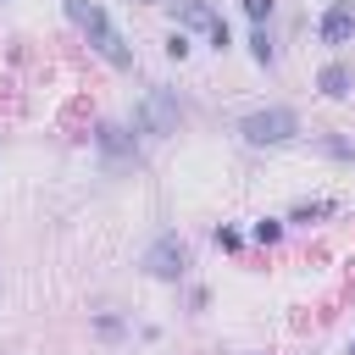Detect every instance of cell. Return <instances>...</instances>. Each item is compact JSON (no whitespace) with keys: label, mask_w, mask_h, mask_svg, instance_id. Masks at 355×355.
I'll return each mask as SVG.
<instances>
[{"label":"cell","mask_w":355,"mask_h":355,"mask_svg":"<svg viewBox=\"0 0 355 355\" xmlns=\"http://www.w3.org/2000/svg\"><path fill=\"white\" fill-rule=\"evenodd\" d=\"M67 17L83 28V39H89V44H94V50H100L111 67H133V50H128V39L116 33V22H111V17H105L94 0H67Z\"/></svg>","instance_id":"obj_1"},{"label":"cell","mask_w":355,"mask_h":355,"mask_svg":"<svg viewBox=\"0 0 355 355\" xmlns=\"http://www.w3.org/2000/svg\"><path fill=\"white\" fill-rule=\"evenodd\" d=\"M133 122H139L150 139H166V133H178V122H183V105H178V94H172V89H150V94L139 100Z\"/></svg>","instance_id":"obj_2"},{"label":"cell","mask_w":355,"mask_h":355,"mask_svg":"<svg viewBox=\"0 0 355 355\" xmlns=\"http://www.w3.org/2000/svg\"><path fill=\"white\" fill-rule=\"evenodd\" d=\"M239 133H244L250 144H283V139L300 133V116H294L288 105H266V111H250V116L239 122Z\"/></svg>","instance_id":"obj_3"},{"label":"cell","mask_w":355,"mask_h":355,"mask_svg":"<svg viewBox=\"0 0 355 355\" xmlns=\"http://www.w3.org/2000/svg\"><path fill=\"white\" fill-rule=\"evenodd\" d=\"M144 272H150L155 283H178V277L189 272V244H183L178 233H161V239L144 250Z\"/></svg>","instance_id":"obj_4"},{"label":"cell","mask_w":355,"mask_h":355,"mask_svg":"<svg viewBox=\"0 0 355 355\" xmlns=\"http://www.w3.org/2000/svg\"><path fill=\"white\" fill-rule=\"evenodd\" d=\"M316 33H322V44H349V39H355V0H333V6L322 11Z\"/></svg>","instance_id":"obj_5"},{"label":"cell","mask_w":355,"mask_h":355,"mask_svg":"<svg viewBox=\"0 0 355 355\" xmlns=\"http://www.w3.org/2000/svg\"><path fill=\"white\" fill-rule=\"evenodd\" d=\"M94 144L111 155V161H128V166H139V150L128 144V133L116 128V122H100V133H94Z\"/></svg>","instance_id":"obj_6"},{"label":"cell","mask_w":355,"mask_h":355,"mask_svg":"<svg viewBox=\"0 0 355 355\" xmlns=\"http://www.w3.org/2000/svg\"><path fill=\"white\" fill-rule=\"evenodd\" d=\"M316 89H322V94H327V100H344V94H349V89H355V72H349V67H344V61H327V67H322V72H316Z\"/></svg>","instance_id":"obj_7"},{"label":"cell","mask_w":355,"mask_h":355,"mask_svg":"<svg viewBox=\"0 0 355 355\" xmlns=\"http://www.w3.org/2000/svg\"><path fill=\"white\" fill-rule=\"evenodd\" d=\"M178 22H183V28H205V33H211L222 17H216L205 0H183V6H178Z\"/></svg>","instance_id":"obj_8"},{"label":"cell","mask_w":355,"mask_h":355,"mask_svg":"<svg viewBox=\"0 0 355 355\" xmlns=\"http://www.w3.org/2000/svg\"><path fill=\"white\" fill-rule=\"evenodd\" d=\"M250 55H255L261 67H272V33H266V28H255V33H250Z\"/></svg>","instance_id":"obj_9"},{"label":"cell","mask_w":355,"mask_h":355,"mask_svg":"<svg viewBox=\"0 0 355 355\" xmlns=\"http://www.w3.org/2000/svg\"><path fill=\"white\" fill-rule=\"evenodd\" d=\"M244 6V17L255 22V28H266V17H272V0H239Z\"/></svg>","instance_id":"obj_10"},{"label":"cell","mask_w":355,"mask_h":355,"mask_svg":"<svg viewBox=\"0 0 355 355\" xmlns=\"http://www.w3.org/2000/svg\"><path fill=\"white\" fill-rule=\"evenodd\" d=\"M255 239H261V244H277V239H283V222H255Z\"/></svg>","instance_id":"obj_11"},{"label":"cell","mask_w":355,"mask_h":355,"mask_svg":"<svg viewBox=\"0 0 355 355\" xmlns=\"http://www.w3.org/2000/svg\"><path fill=\"white\" fill-rule=\"evenodd\" d=\"M166 55H172V61H183V55H189V39H183V33H172V39H166Z\"/></svg>","instance_id":"obj_12"},{"label":"cell","mask_w":355,"mask_h":355,"mask_svg":"<svg viewBox=\"0 0 355 355\" xmlns=\"http://www.w3.org/2000/svg\"><path fill=\"white\" fill-rule=\"evenodd\" d=\"M349 355H355V338H349Z\"/></svg>","instance_id":"obj_13"}]
</instances>
